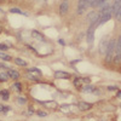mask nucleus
<instances>
[{
    "label": "nucleus",
    "mask_w": 121,
    "mask_h": 121,
    "mask_svg": "<svg viewBox=\"0 0 121 121\" xmlns=\"http://www.w3.org/2000/svg\"><path fill=\"white\" fill-rule=\"evenodd\" d=\"M55 76L57 78V79H69L70 78V74L69 73H67V72H56L55 73Z\"/></svg>",
    "instance_id": "nucleus-9"
},
{
    "label": "nucleus",
    "mask_w": 121,
    "mask_h": 121,
    "mask_svg": "<svg viewBox=\"0 0 121 121\" xmlns=\"http://www.w3.org/2000/svg\"><path fill=\"white\" fill-rule=\"evenodd\" d=\"M9 46L6 44H0V51H7Z\"/></svg>",
    "instance_id": "nucleus-22"
},
{
    "label": "nucleus",
    "mask_w": 121,
    "mask_h": 121,
    "mask_svg": "<svg viewBox=\"0 0 121 121\" xmlns=\"http://www.w3.org/2000/svg\"><path fill=\"white\" fill-rule=\"evenodd\" d=\"M17 100H18V102L21 103V104H24V103H26V99H24V98H21V97H18Z\"/></svg>",
    "instance_id": "nucleus-25"
},
{
    "label": "nucleus",
    "mask_w": 121,
    "mask_h": 121,
    "mask_svg": "<svg viewBox=\"0 0 121 121\" xmlns=\"http://www.w3.org/2000/svg\"><path fill=\"white\" fill-rule=\"evenodd\" d=\"M120 7H121V0H115L114 4H113V6H112V9H113V13H114V15L119 11V9H120Z\"/></svg>",
    "instance_id": "nucleus-11"
},
{
    "label": "nucleus",
    "mask_w": 121,
    "mask_h": 121,
    "mask_svg": "<svg viewBox=\"0 0 121 121\" xmlns=\"http://www.w3.org/2000/svg\"><path fill=\"white\" fill-rule=\"evenodd\" d=\"M11 1H16V0H11Z\"/></svg>",
    "instance_id": "nucleus-31"
},
{
    "label": "nucleus",
    "mask_w": 121,
    "mask_h": 121,
    "mask_svg": "<svg viewBox=\"0 0 121 121\" xmlns=\"http://www.w3.org/2000/svg\"><path fill=\"white\" fill-rule=\"evenodd\" d=\"M0 58L4 59V60H11V57L7 56V55H5V53H3V52H0Z\"/></svg>",
    "instance_id": "nucleus-19"
},
{
    "label": "nucleus",
    "mask_w": 121,
    "mask_h": 121,
    "mask_svg": "<svg viewBox=\"0 0 121 121\" xmlns=\"http://www.w3.org/2000/svg\"><path fill=\"white\" fill-rule=\"evenodd\" d=\"M0 68H3V69H6L7 67H6V65H5L4 63H0Z\"/></svg>",
    "instance_id": "nucleus-27"
},
{
    "label": "nucleus",
    "mask_w": 121,
    "mask_h": 121,
    "mask_svg": "<svg viewBox=\"0 0 121 121\" xmlns=\"http://www.w3.org/2000/svg\"><path fill=\"white\" fill-rule=\"evenodd\" d=\"M13 87H15L16 91H22V84L21 82H15Z\"/></svg>",
    "instance_id": "nucleus-20"
},
{
    "label": "nucleus",
    "mask_w": 121,
    "mask_h": 121,
    "mask_svg": "<svg viewBox=\"0 0 121 121\" xmlns=\"http://www.w3.org/2000/svg\"><path fill=\"white\" fill-rule=\"evenodd\" d=\"M32 38L33 39H35V40H41V41H44V35L40 33V32H38V30H32Z\"/></svg>",
    "instance_id": "nucleus-10"
},
{
    "label": "nucleus",
    "mask_w": 121,
    "mask_h": 121,
    "mask_svg": "<svg viewBox=\"0 0 121 121\" xmlns=\"http://www.w3.org/2000/svg\"><path fill=\"white\" fill-rule=\"evenodd\" d=\"M82 91H84V92H93L95 87H93L92 85H86V86H84Z\"/></svg>",
    "instance_id": "nucleus-15"
},
{
    "label": "nucleus",
    "mask_w": 121,
    "mask_h": 121,
    "mask_svg": "<svg viewBox=\"0 0 121 121\" xmlns=\"http://www.w3.org/2000/svg\"><path fill=\"white\" fill-rule=\"evenodd\" d=\"M0 95L3 96V99H4V100H7V99H9V96H10L7 91H0Z\"/></svg>",
    "instance_id": "nucleus-18"
},
{
    "label": "nucleus",
    "mask_w": 121,
    "mask_h": 121,
    "mask_svg": "<svg viewBox=\"0 0 121 121\" xmlns=\"http://www.w3.org/2000/svg\"><path fill=\"white\" fill-rule=\"evenodd\" d=\"M6 73H7L9 78H10V79H12V80H18L19 78H21L19 73L17 72V70H13V69H9Z\"/></svg>",
    "instance_id": "nucleus-7"
},
{
    "label": "nucleus",
    "mask_w": 121,
    "mask_h": 121,
    "mask_svg": "<svg viewBox=\"0 0 121 121\" xmlns=\"http://www.w3.org/2000/svg\"><path fill=\"white\" fill-rule=\"evenodd\" d=\"M117 97L121 98V91H119V92H117Z\"/></svg>",
    "instance_id": "nucleus-28"
},
{
    "label": "nucleus",
    "mask_w": 121,
    "mask_h": 121,
    "mask_svg": "<svg viewBox=\"0 0 121 121\" xmlns=\"http://www.w3.org/2000/svg\"><path fill=\"white\" fill-rule=\"evenodd\" d=\"M28 72H29V73H33V74H35V75H38V76L41 75V72H40L38 68H29Z\"/></svg>",
    "instance_id": "nucleus-14"
},
{
    "label": "nucleus",
    "mask_w": 121,
    "mask_h": 121,
    "mask_svg": "<svg viewBox=\"0 0 121 121\" xmlns=\"http://www.w3.org/2000/svg\"><path fill=\"white\" fill-rule=\"evenodd\" d=\"M108 90H109V91H115V90H117V87H116V86H109Z\"/></svg>",
    "instance_id": "nucleus-26"
},
{
    "label": "nucleus",
    "mask_w": 121,
    "mask_h": 121,
    "mask_svg": "<svg viewBox=\"0 0 121 121\" xmlns=\"http://www.w3.org/2000/svg\"><path fill=\"white\" fill-rule=\"evenodd\" d=\"M62 1H68V0H62Z\"/></svg>",
    "instance_id": "nucleus-29"
},
{
    "label": "nucleus",
    "mask_w": 121,
    "mask_h": 121,
    "mask_svg": "<svg viewBox=\"0 0 121 121\" xmlns=\"http://www.w3.org/2000/svg\"><path fill=\"white\" fill-rule=\"evenodd\" d=\"M69 12V3L68 1H62L59 5V15L65 16Z\"/></svg>",
    "instance_id": "nucleus-6"
},
{
    "label": "nucleus",
    "mask_w": 121,
    "mask_h": 121,
    "mask_svg": "<svg viewBox=\"0 0 121 121\" xmlns=\"http://www.w3.org/2000/svg\"><path fill=\"white\" fill-rule=\"evenodd\" d=\"M115 46H116V41L114 39L110 40L109 43V46H108V50H107V53H105V60L107 62H110L112 58H114V55H115Z\"/></svg>",
    "instance_id": "nucleus-2"
},
{
    "label": "nucleus",
    "mask_w": 121,
    "mask_h": 121,
    "mask_svg": "<svg viewBox=\"0 0 121 121\" xmlns=\"http://www.w3.org/2000/svg\"><path fill=\"white\" fill-rule=\"evenodd\" d=\"M38 116H40V117H45V116H47V114L45 113V112H43V110H38Z\"/></svg>",
    "instance_id": "nucleus-23"
},
{
    "label": "nucleus",
    "mask_w": 121,
    "mask_h": 121,
    "mask_svg": "<svg viewBox=\"0 0 121 121\" xmlns=\"http://www.w3.org/2000/svg\"><path fill=\"white\" fill-rule=\"evenodd\" d=\"M115 17H116V19H117L119 22H121V7L119 9V11L115 13Z\"/></svg>",
    "instance_id": "nucleus-21"
},
{
    "label": "nucleus",
    "mask_w": 121,
    "mask_h": 121,
    "mask_svg": "<svg viewBox=\"0 0 121 121\" xmlns=\"http://www.w3.org/2000/svg\"><path fill=\"white\" fill-rule=\"evenodd\" d=\"M9 109H10V108H9V107H6V105H0V112H4V113H6Z\"/></svg>",
    "instance_id": "nucleus-24"
},
{
    "label": "nucleus",
    "mask_w": 121,
    "mask_h": 121,
    "mask_svg": "<svg viewBox=\"0 0 121 121\" xmlns=\"http://www.w3.org/2000/svg\"><path fill=\"white\" fill-rule=\"evenodd\" d=\"M0 1H5V0H0Z\"/></svg>",
    "instance_id": "nucleus-30"
},
{
    "label": "nucleus",
    "mask_w": 121,
    "mask_h": 121,
    "mask_svg": "<svg viewBox=\"0 0 121 121\" xmlns=\"http://www.w3.org/2000/svg\"><path fill=\"white\" fill-rule=\"evenodd\" d=\"M109 43H110V39L108 36H104V38L100 39V41H99V53L100 55H105L107 53Z\"/></svg>",
    "instance_id": "nucleus-3"
},
{
    "label": "nucleus",
    "mask_w": 121,
    "mask_h": 121,
    "mask_svg": "<svg viewBox=\"0 0 121 121\" xmlns=\"http://www.w3.org/2000/svg\"><path fill=\"white\" fill-rule=\"evenodd\" d=\"M78 107H79L80 110H82V112H86V110H90L91 108H92V104H91V103H87V102H80Z\"/></svg>",
    "instance_id": "nucleus-8"
},
{
    "label": "nucleus",
    "mask_w": 121,
    "mask_h": 121,
    "mask_svg": "<svg viewBox=\"0 0 121 121\" xmlns=\"http://www.w3.org/2000/svg\"><path fill=\"white\" fill-rule=\"evenodd\" d=\"M114 60H115V62H120V60H121V35L117 39V43H116V46H115Z\"/></svg>",
    "instance_id": "nucleus-5"
},
{
    "label": "nucleus",
    "mask_w": 121,
    "mask_h": 121,
    "mask_svg": "<svg viewBox=\"0 0 121 121\" xmlns=\"http://www.w3.org/2000/svg\"><path fill=\"white\" fill-rule=\"evenodd\" d=\"M97 26L96 24H90L87 32H86V41L87 44H92L93 43V39H95V28Z\"/></svg>",
    "instance_id": "nucleus-4"
},
{
    "label": "nucleus",
    "mask_w": 121,
    "mask_h": 121,
    "mask_svg": "<svg viewBox=\"0 0 121 121\" xmlns=\"http://www.w3.org/2000/svg\"><path fill=\"white\" fill-rule=\"evenodd\" d=\"M7 80H9L7 73H0V82H5Z\"/></svg>",
    "instance_id": "nucleus-16"
},
{
    "label": "nucleus",
    "mask_w": 121,
    "mask_h": 121,
    "mask_svg": "<svg viewBox=\"0 0 121 121\" xmlns=\"http://www.w3.org/2000/svg\"><path fill=\"white\" fill-rule=\"evenodd\" d=\"M84 82V78H79V79H75V81H74V85L75 86H81V84Z\"/></svg>",
    "instance_id": "nucleus-17"
},
{
    "label": "nucleus",
    "mask_w": 121,
    "mask_h": 121,
    "mask_svg": "<svg viewBox=\"0 0 121 121\" xmlns=\"http://www.w3.org/2000/svg\"><path fill=\"white\" fill-rule=\"evenodd\" d=\"M10 12L11 13H17V15H26L21 9H18V7H12V9H10Z\"/></svg>",
    "instance_id": "nucleus-13"
},
{
    "label": "nucleus",
    "mask_w": 121,
    "mask_h": 121,
    "mask_svg": "<svg viewBox=\"0 0 121 121\" xmlns=\"http://www.w3.org/2000/svg\"><path fill=\"white\" fill-rule=\"evenodd\" d=\"M90 6H91V0H79L78 7H76V13L78 15L85 13Z\"/></svg>",
    "instance_id": "nucleus-1"
},
{
    "label": "nucleus",
    "mask_w": 121,
    "mask_h": 121,
    "mask_svg": "<svg viewBox=\"0 0 121 121\" xmlns=\"http://www.w3.org/2000/svg\"><path fill=\"white\" fill-rule=\"evenodd\" d=\"M15 63L17 64V65H21V67H27L28 65V63L26 62V60H23L22 58H15Z\"/></svg>",
    "instance_id": "nucleus-12"
}]
</instances>
